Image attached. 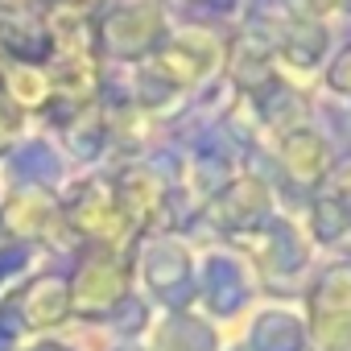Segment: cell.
Wrapping results in <instances>:
<instances>
[{"mask_svg":"<svg viewBox=\"0 0 351 351\" xmlns=\"http://www.w3.org/2000/svg\"><path fill=\"white\" fill-rule=\"evenodd\" d=\"M236 343L244 351H310V330L298 302H256L240 322Z\"/></svg>","mask_w":351,"mask_h":351,"instance_id":"cell-5","label":"cell"},{"mask_svg":"<svg viewBox=\"0 0 351 351\" xmlns=\"http://www.w3.org/2000/svg\"><path fill=\"white\" fill-rule=\"evenodd\" d=\"M256 302L261 285L240 248H207L199 256V285H195L199 314H207L215 326H240Z\"/></svg>","mask_w":351,"mask_h":351,"instance_id":"cell-3","label":"cell"},{"mask_svg":"<svg viewBox=\"0 0 351 351\" xmlns=\"http://www.w3.org/2000/svg\"><path fill=\"white\" fill-rule=\"evenodd\" d=\"M240 252L252 265L261 302H298L318 265V252L293 215H273L256 236H248V248Z\"/></svg>","mask_w":351,"mask_h":351,"instance_id":"cell-1","label":"cell"},{"mask_svg":"<svg viewBox=\"0 0 351 351\" xmlns=\"http://www.w3.org/2000/svg\"><path fill=\"white\" fill-rule=\"evenodd\" d=\"M112 351H149V347H145V339H132V343H116Z\"/></svg>","mask_w":351,"mask_h":351,"instance_id":"cell-9","label":"cell"},{"mask_svg":"<svg viewBox=\"0 0 351 351\" xmlns=\"http://www.w3.org/2000/svg\"><path fill=\"white\" fill-rule=\"evenodd\" d=\"M223 351H244V347H240L236 339H228V347H223Z\"/></svg>","mask_w":351,"mask_h":351,"instance_id":"cell-10","label":"cell"},{"mask_svg":"<svg viewBox=\"0 0 351 351\" xmlns=\"http://www.w3.org/2000/svg\"><path fill=\"white\" fill-rule=\"evenodd\" d=\"M273 195L265 182L256 178H240L223 191V199L215 203V219L228 236H256L269 219H273Z\"/></svg>","mask_w":351,"mask_h":351,"instance_id":"cell-7","label":"cell"},{"mask_svg":"<svg viewBox=\"0 0 351 351\" xmlns=\"http://www.w3.org/2000/svg\"><path fill=\"white\" fill-rule=\"evenodd\" d=\"M281 161H285L289 182H293L298 191H310V195H318V191L330 182V173H335L330 149H326V141H318L314 132H289Z\"/></svg>","mask_w":351,"mask_h":351,"instance_id":"cell-8","label":"cell"},{"mask_svg":"<svg viewBox=\"0 0 351 351\" xmlns=\"http://www.w3.org/2000/svg\"><path fill=\"white\" fill-rule=\"evenodd\" d=\"M141 281L153 306L165 314L173 310H195V285H199V256L182 240H157L145 252Z\"/></svg>","mask_w":351,"mask_h":351,"instance_id":"cell-4","label":"cell"},{"mask_svg":"<svg viewBox=\"0 0 351 351\" xmlns=\"http://www.w3.org/2000/svg\"><path fill=\"white\" fill-rule=\"evenodd\" d=\"M298 310L310 330V351H351V256L314 265Z\"/></svg>","mask_w":351,"mask_h":351,"instance_id":"cell-2","label":"cell"},{"mask_svg":"<svg viewBox=\"0 0 351 351\" xmlns=\"http://www.w3.org/2000/svg\"><path fill=\"white\" fill-rule=\"evenodd\" d=\"M145 347L149 351H223L228 347V330L215 326L199 310H173V314L153 318Z\"/></svg>","mask_w":351,"mask_h":351,"instance_id":"cell-6","label":"cell"}]
</instances>
